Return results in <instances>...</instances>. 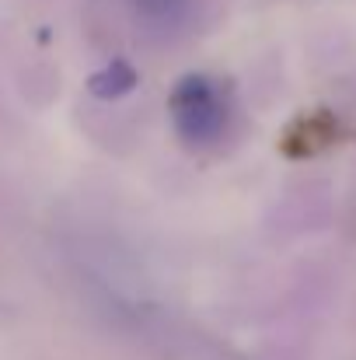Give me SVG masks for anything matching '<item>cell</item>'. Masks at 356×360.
Instances as JSON below:
<instances>
[{
    "label": "cell",
    "instance_id": "cell-2",
    "mask_svg": "<svg viewBox=\"0 0 356 360\" xmlns=\"http://www.w3.org/2000/svg\"><path fill=\"white\" fill-rule=\"evenodd\" d=\"M136 84V74H133V67L129 63H109L105 70H98L95 77H91V91L98 95V98H119V95H126L129 88Z\"/></svg>",
    "mask_w": 356,
    "mask_h": 360
},
{
    "label": "cell",
    "instance_id": "cell-1",
    "mask_svg": "<svg viewBox=\"0 0 356 360\" xmlns=\"http://www.w3.org/2000/svg\"><path fill=\"white\" fill-rule=\"evenodd\" d=\"M168 105H171V120H175V129L182 133V140H189L196 147H206L224 133L228 98H224L220 84L203 74L182 77L175 84Z\"/></svg>",
    "mask_w": 356,
    "mask_h": 360
}]
</instances>
